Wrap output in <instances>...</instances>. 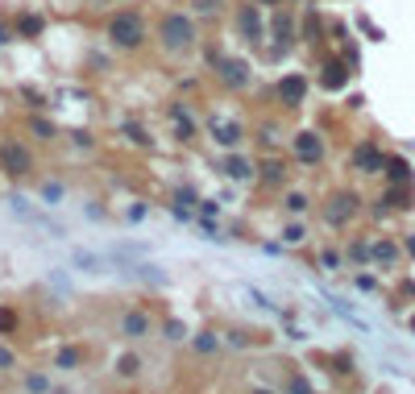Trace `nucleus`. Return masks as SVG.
Instances as JSON below:
<instances>
[{
    "label": "nucleus",
    "instance_id": "obj_1",
    "mask_svg": "<svg viewBox=\"0 0 415 394\" xmlns=\"http://www.w3.org/2000/svg\"><path fill=\"white\" fill-rule=\"evenodd\" d=\"M108 42L116 46V50H141L145 46V37H150V29H145V17L137 12V8H116L112 17H108Z\"/></svg>",
    "mask_w": 415,
    "mask_h": 394
},
{
    "label": "nucleus",
    "instance_id": "obj_2",
    "mask_svg": "<svg viewBox=\"0 0 415 394\" xmlns=\"http://www.w3.org/2000/svg\"><path fill=\"white\" fill-rule=\"evenodd\" d=\"M195 21L187 17V12H179V8H170L162 21H158V42L170 50V54H183V50H191L195 46Z\"/></svg>",
    "mask_w": 415,
    "mask_h": 394
},
{
    "label": "nucleus",
    "instance_id": "obj_3",
    "mask_svg": "<svg viewBox=\"0 0 415 394\" xmlns=\"http://www.w3.org/2000/svg\"><path fill=\"white\" fill-rule=\"evenodd\" d=\"M357 208H362V195H357V191H337V195L324 204V220H328L333 229H345V224L357 216Z\"/></svg>",
    "mask_w": 415,
    "mask_h": 394
},
{
    "label": "nucleus",
    "instance_id": "obj_4",
    "mask_svg": "<svg viewBox=\"0 0 415 394\" xmlns=\"http://www.w3.org/2000/svg\"><path fill=\"white\" fill-rule=\"evenodd\" d=\"M0 170L12 174V179H21V174L33 170V154L21 141H0Z\"/></svg>",
    "mask_w": 415,
    "mask_h": 394
},
{
    "label": "nucleus",
    "instance_id": "obj_5",
    "mask_svg": "<svg viewBox=\"0 0 415 394\" xmlns=\"http://www.w3.org/2000/svg\"><path fill=\"white\" fill-rule=\"evenodd\" d=\"M216 75H220V83L233 87V91H245V87L254 83V71H249L245 58H220V62H216Z\"/></svg>",
    "mask_w": 415,
    "mask_h": 394
},
{
    "label": "nucleus",
    "instance_id": "obj_6",
    "mask_svg": "<svg viewBox=\"0 0 415 394\" xmlns=\"http://www.w3.org/2000/svg\"><path fill=\"white\" fill-rule=\"evenodd\" d=\"M349 158H353V170H362V174H382L387 170V154L378 150V141H357Z\"/></svg>",
    "mask_w": 415,
    "mask_h": 394
},
{
    "label": "nucleus",
    "instance_id": "obj_7",
    "mask_svg": "<svg viewBox=\"0 0 415 394\" xmlns=\"http://www.w3.org/2000/svg\"><path fill=\"white\" fill-rule=\"evenodd\" d=\"M208 133H212V141L224 145V150H237L241 137H245L241 120H229V116H208Z\"/></svg>",
    "mask_w": 415,
    "mask_h": 394
},
{
    "label": "nucleus",
    "instance_id": "obj_8",
    "mask_svg": "<svg viewBox=\"0 0 415 394\" xmlns=\"http://www.w3.org/2000/svg\"><path fill=\"white\" fill-rule=\"evenodd\" d=\"M308 91H312L308 75H283V79H279V100H283L287 108H303Z\"/></svg>",
    "mask_w": 415,
    "mask_h": 394
},
{
    "label": "nucleus",
    "instance_id": "obj_9",
    "mask_svg": "<svg viewBox=\"0 0 415 394\" xmlns=\"http://www.w3.org/2000/svg\"><path fill=\"white\" fill-rule=\"evenodd\" d=\"M295 158H299V162H308V166H316V162L324 158V137H320L316 129L295 133Z\"/></svg>",
    "mask_w": 415,
    "mask_h": 394
},
{
    "label": "nucleus",
    "instance_id": "obj_10",
    "mask_svg": "<svg viewBox=\"0 0 415 394\" xmlns=\"http://www.w3.org/2000/svg\"><path fill=\"white\" fill-rule=\"evenodd\" d=\"M237 25H241V33H245L249 42H262V37H266V21H262V12H258V0L237 12Z\"/></svg>",
    "mask_w": 415,
    "mask_h": 394
},
{
    "label": "nucleus",
    "instance_id": "obj_11",
    "mask_svg": "<svg viewBox=\"0 0 415 394\" xmlns=\"http://www.w3.org/2000/svg\"><path fill=\"white\" fill-rule=\"evenodd\" d=\"M349 62H341V58H328L324 62V71H320V87H328V91H341V87H349Z\"/></svg>",
    "mask_w": 415,
    "mask_h": 394
},
{
    "label": "nucleus",
    "instance_id": "obj_12",
    "mask_svg": "<svg viewBox=\"0 0 415 394\" xmlns=\"http://www.w3.org/2000/svg\"><path fill=\"white\" fill-rule=\"evenodd\" d=\"M262 187H270V191H279V187H287V179H291V166L283 162V158H266L262 162Z\"/></svg>",
    "mask_w": 415,
    "mask_h": 394
},
{
    "label": "nucleus",
    "instance_id": "obj_13",
    "mask_svg": "<svg viewBox=\"0 0 415 394\" xmlns=\"http://www.w3.org/2000/svg\"><path fill=\"white\" fill-rule=\"evenodd\" d=\"M116 328H121L125 341H145V337H150V316H145V312H125Z\"/></svg>",
    "mask_w": 415,
    "mask_h": 394
},
{
    "label": "nucleus",
    "instance_id": "obj_14",
    "mask_svg": "<svg viewBox=\"0 0 415 394\" xmlns=\"http://www.w3.org/2000/svg\"><path fill=\"white\" fill-rule=\"evenodd\" d=\"M258 170H262V166H258L254 158H245V154H233V158L224 162V174H229V179H237V183H249V179H258Z\"/></svg>",
    "mask_w": 415,
    "mask_h": 394
},
{
    "label": "nucleus",
    "instance_id": "obj_15",
    "mask_svg": "<svg viewBox=\"0 0 415 394\" xmlns=\"http://www.w3.org/2000/svg\"><path fill=\"white\" fill-rule=\"evenodd\" d=\"M170 120H175V137L179 141H191L195 137V116L187 104H170Z\"/></svg>",
    "mask_w": 415,
    "mask_h": 394
},
{
    "label": "nucleus",
    "instance_id": "obj_16",
    "mask_svg": "<svg viewBox=\"0 0 415 394\" xmlns=\"http://www.w3.org/2000/svg\"><path fill=\"white\" fill-rule=\"evenodd\" d=\"M274 42L283 46V50H291V42H295V21H291V12H274Z\"/></svg>",
    "mask_w": 415,
    "mask_h": 394
},
{
    "label": "nucleus",
    "instance_id": "obj_17",
    "mask_svg": "<svg viewBox=\"0 0 415 394\" xmlns=\"http://www.w3.org/2000/svg\"><path fill=\"white\" fill-rule=\"evenodd\" d=\"M71 262H75L83 274H100V270H104V258H100V253H91V249H75V253H71Z\"/></svg>",
    "mask_w": 415,
    "mask_h": 394
},
{
    "label": "nucleus",
    "instance_id": "obj_18",
    "mask_svg": "<svg viewBox=\"0 0 415 394\" xmlns=\"http://www.w3.org/2000/svg\"><path fill=\"white\" fill-rule=\"evenodd\" d=\"M324 299H328V303H333V312H337V316H341V320H349V324H357V328H362V332H370V324H366V320H362V316H357V312H353V307H349V303H345V299H337V295H324Z\"/></svg>",
    "mask_w": 415,
    "mask_h": 394
},
{
    "label": "nucleus",
    "instance_id": "obj_19",
    "mask_svg": "<svg viewBox=\"0 0 415 394\" xmlns=\"http://www.w3.org/2000/svg\"><path fill=\"white\" fill-rule=\"evenodd\" d=\"M79 366H83V353H79L75 345H67V349L54 353V370H67V374H71V370H79Z\"/></svg>",
    "mask_w": 415,
    "mask_h": 394
},
{
    "label": "nucleus",
    "instance_id": "obj_20",
    "mask_svg": "<svg viewBox=\"0 0 415 394\" xmlns=\"http://www.w3.org/2000/svg\"><path fill=\"white\" fill-rule=\"evenodd\" d=\"M29 133H33L37 141H54V137H58V125L46 120V116H33V120H29Z\"/></svg>",
    "mask_w": 415,
    "mask_h": 394
},
{
    "label": "nucleus",
    "instance_id": "obj_21",
    "mask_svg": "<svg viewBox=\"0 0 415 394\" xmlns=\"http://www.w3.org/2000/svg\"><path fill=\"white\" fill-rule=\"evenodd\" d=\"M387 179H391V183H412L407 158H387Z\"/></svg>",
    "mask_w": 415,
    "mask_h": 394
},
{
    "label": "nucleus",
    "instance_id": "obj_22",
    "mask_svg": "<svg viewBox=\"0 0 415 394\" xmlns=\"http://www.w3.org/2000/svg\"><path fill=\"white\" fill-rule=\"evenodd\" d=\"M374 262L378 266H395L399 262V245L395 241H374Z\"/></svg>",
    "mask_w": 415,
    "mask_h": 394
},
{
    "label": "nucleus",
    "instance_id": "obj_23",
    "mask_svg": "<svg viewBox=\"0 0 415 394\" xmlns=\"http://www.w3.org/2000/svg\"><path fill=\"white\" fill-rule=\"evenodd\" d=\"M42 25H46V21H42L37 12H25V17L17 21V37H37V33H42Z\"/></svg>",
    "mask_w": 415,
    "mask_h": 394
},
{
    "label": "nucleus",
    "instance_id": "obj_24",
    "mask_svg": "<svg viewBox=\"0 0 415 394\" xmlns=\"http://www.w3.org/2000/svg\"><path fill=\"white\" fill-rule=\"evenodd\" d=\"M116 374H121V378H137V374H141V357H137V353H121V357H116Z\"/></svg>",
    "mask_w": 415,
    "mask_h": 394
},
{
    "label": "nucleus",
    "instance_id": "obj_25",
    "mask_svg": "<svg viewBox=\"0 0 415 394\" xmlns=\"http://www.w3.org/2000/svg\"><path fill=\"white\" fill-rule=\"evenodd\" d=\"M25 391H29V394H50V374L29 370V374H25Z\"/></svg>",
    "mask_w": 415,
    "mask_h": 394
},
{
    "label": "nucleus",
    "instance_id": "obj_26",
    "mask_svg": "<svg viewBox=\"0 0 415 394\" xmlns=\"http://www.w3.org/2000/svg\"><path fill=\"white\" fill-rule=\"evenodd\" d=\"M303 37L316 46V42H324V25H320V17L316 12H303Z\"/></svg>",
    "mask_w": 415,
    "mask_h": 394
},
{
    "label": "nucleus",
    "instance_id": "obj_27",
    "mask_svg": "<svg viewBox=\"0 0 415 394\" xmlns=\"http://www.w3.org/2000/svg\"><path fill=\"white\" fill-rule=\"evenodd\" d=\"M308 204H312V199H308L303 191H287V195H283V208H287L291 216H303V212H308Z\"/></svg>",
    "mask_w": 415,
    "mask_h": 394
},
{
    "label": "nucleus",
    "instance_id": "obj_28",
    "mask_svg": "<svg viewBox=\"0 0 415 394\" xmlns=\"http://www.w3.org/2000/svg\"><path fill=\"white\" fill-rule=\"evenodd\" d=\"M162 337H166L170 345H179V341H187L191 332H187V324H183V320H166V324H162Z\"/></svg>",
    "mask_w": 415,
    "mask_h": 394
},
{
    "label": "nucleus",
    "instance_id": "obj_29",
    "mask_svg": "<svg viewBox=\"0 0 415 394\" xmlns=\"http://www.w3.org/2000/svg\"><path fill=\"white\" fill-rule=\"evenodd\" d=\"M216 349H220V337H216V332H200V337H195V353H204V357H212Z\"/></svg>",
    "mask_w": 415,
    "mask_h": 394
},
{
    "label": "nucleus",
    "instance_id": "obj_30",
    "mask_svg": "<svg viewBox=\"0 0 415 394\" xmlns=\"http://www.w3.org/2000/svg\"><path fill=\"white\" fill-rule=\"evenodd\" d=\"M17 324H21V316H17L12 307H4V303H0V337H12V332H17Z\"/></svg>",
    "mask_w": 415,
    "mask_h": 394
},
{
    "label": "nucleus",
    "instance_id": "obj_31",
    "mask_svg": "<svg viewBox=\"0 0 415 394\" xmlns=\"http://www.w3.org/2000/svg\"><path fill=\"white\" fill-rule=\"evenodd\" d=\"M62 195H67V187L62 183H42V204H62Z\"/></svg>",
    "mask_w": 415,
    "mask_h": 394
},
{
    "label": "nucleus",
    "instance_id": "obj_32",
    "mask_svg": "<svg viewBox=\"0 0 415 394\" xmlns=\"http://www.w3.org/2000/svg\"><path fill=\"white\" fill-rule=\"evenodd\" d=\"M125 133H129V141H133V145H150V141H154V137H150L141 125H133V120H125Z\"/></svg>",
    "mask_w": 415,
    "mask_h": 394
},
{
    "label": "nucleus",
    "instance_id": "obj_33",
    "mask_svg": "<svg viewBox=\"0 0 415 394\" xmlns=\"http://www.w3.org/2000/svg\"><path fill=\"white\" fill-rule=\"evenodd\" d=\"M349 258H353V262H370V258H374V245H366V241H353V245H349Z\"/></svg>",
    "mask_w": 415,
    "mask_h": 394
},
{
    "label": "nucleus",
    "instance_id": "obj_34",
    "mask_svg": "<svg viewBox=\"0 0 415 394\" xmlns=\"http://www.w3.org/2000/svg\"><path fill=\"white\" fill-rule=\"evenodd\" d=\"M387 204H395V208H412V204H407V191H403V183L387 191Z\"/></svg>",
    "mask_w": 415,
    "mask_h": 394
},
{
    "label": "nucleus",
    "instance_id": "obj_35",
    "mask_svg": "<svg viewBox=\"0 0 415 394\" xmlns=\"http://www.w3.org/2000/svg\"><path fill=\"white\" fill-rule=\"evenodd\" d=\"M191 204H200L195 191H191V187H179V191H175V208H191Z\"/></svg>",
    "mask_w": 415,
    "mask_h": 394
},
{
    "label": "nucleus",
    "instance_id": "obj_36",
    "mask_svg": "<svg viewBox=\"0 0 415 394\" xmlns=\"http://www.w3.org/2000/svg\"><path fill=\"white\" fill-rule=\"evenodd\" d=\"M303 237H308V233H303V224H287V229H283V241H287V245H299Z\"/></svg>",
    "mask_w": 415,
    "mask_h": 394
},
{
    "label": "nucleus",
    "instance_id": "obj_37",
    "mask_svg": "<svg viewBox=\"0 0 415 394\" xmlns=\"http://www.w3.org/2000/svg\"><path fill=\"white\" fill-rule=\"evenodd\" d=\"M200 216H204V220L220 216V204H216V199H200Z\"/></svg>",
    "mask_w": 415,
    "mask_h": 394
},
{
    "label": "nucleus",
    "instance_id": "obj_38",
    "mask_svg": "<svg viewBox=\"0 0 415 394\" xmlns=\"http://www.w3.org/2000/svg\"><path fill=\"white\" fill-rule=\"evenodd\" d=\"M287 394H312V386H308V382H303V378L295 374V378L287 382Z\"/></svg>",
    "mask_w": 415,
    "mask_h": 394
},
{
    "label": "nucleus",
    "instance_id": "obj_39",
    "mask_svg": "<svg viewBox=\"0 0 415 394\" xmlns=\"http://www.w3.org/2000/svg\"><path fill=\"white\" fill-rule=\"evenodd\" d=\"M200 233H204V241H220V233H216L212 220H200Z\"/></svg>",
    "mask_w": 415,
    "mask_h": 394
},
{
    "label": "nucleus",
    "instance_id": "obj_40",
    "mask_svg": "<svg viewBox=\"0 0 415 394\" xmlns=\"http://www.w3.org/2000/svg\"><path fill=\"white\" fill-rule=\"evenodd\" d=\"M320 266H324V270H337V266H341V258H337L333 249H324V253H320Z\"/></svg>",
    "mask_w": 415,
    "mask_h": 394
},
{
    "label": "nucleus",
    "instance_id": "obj_41",
    "mask_svg": "<svg viewBox=\"0 0 415 394\" xmlns=\"http://www.w3.org/2000/svg\"><path fill=\"white\" fill-rule=\"evenodd\" d=\"M71 141H75V145H83V150H91V133H87V129H79V133H71Z\"/></svg>",
    "mask_w": 415,
    "mask_h": 394
},
{
    "label": "nucleus",
    "instance_id": "obj_42",
    "mask_svg": "<svg viewBox=\"0 0 415 394\" xmlns=\"http://www.w3.org/2000/svg\"><path fill=\"white\" fill-rule=\"evenodd\" d=\"M262 141H266V145H274V141H279V129H274V125H266V129H262Z\"/></svg>",
    "mask_w": 415,
    "mask_h": 394
},
{
    "label": "nucleus",
    "instance_id": "obj_43",
    "mask_svg": "<svg viewBox=\"0 0 415 394\" xmlns=\"http://www.w3.org/2000/svg\"><path fill=\"white\" fill-rule=\"evenodd\" d=\"M129 220H133V224L145 220V204H133V208H129Z\"/></svg>",
    "mask_w": 415,
    "mask_h": 394
},
{
    "label": "nucleus",
    "instance_id": "obj_44",
    "mask_svg": "<svg viewBox=\"0 0 415 394\" xmlns=\"http://www.w3.org/2000/svg\"><path fill=\"white\" fill-rule=\"evenodd\" d=\"M12 366H17V357L8 349H0V370H12Z\"/></svg>",
    "mask_w": 415,
    "mask_h": 394
},
{
    "label": "nucleus",
    "instance_id": "obj_45",
    "mask_svg": "<svg viewBox=\"0 0 415 394\" xmlns=\"http://www.w3.org/2000/svg\"><path fill=\"white\" fill-rule=\"evenodd\" d=\"M195 8H200V12H216V8H220V0H195Z\"/></svg>",
    "mask_w": 415,
    "mask_h": 394
},
{
    "label": "nucleus",
    "instance_id": "obj_46",
    "mask_svg": "<svg viewBox=\"0 0 415 394\" xmlns=\"http://www.w3.org/2000/svg\"><path fill=\"white\" fill-rule=\"evenodd\" d=\"M403 249H407V253H412V258H415V233H412V237H407V241H403Z\"/></svg>",
    "mask_w": 415,
    "mask_h": 394
},
{
    "label": "nucleus",
    "instance_id": "obj_47",
    "mask_svg": "<svg viewBox=\"0 0 415 394\" xmlns=\"http://www.w3.org/2000/svg\"><path fill=\"white\" fill-rule=\"evenodd\" d=\"M4 42H8V29H4V25H0V46H4Z\"/></svg>",
    "mask_w": 415,
    "mask_h": 394
},
{
    "label": "nucleus",
    "instance_id": "obj_48",
    "mask_svg": "<svg viewBox=\"0 0 415 394\" xmlns=\"http://www.w3.org/2000/svg\"><path fill=\"white\" fill-rule=\"evenodd\" d=\"M249 394H274V391H266V386H254V391H249Z\"/></svg>",
    "mask_w": 415,
    "mask_h": 394
},
{
    "label": "nucleus",
    "instance_id": "obj_49",
    "mask_svg": "<svg viewBox=\"0 0 415 394\" xmlns=\"http://www.w3.org/2000/svg\"><path fill=\"white\" fill-rule=\"evenodd\" d=\"M258 4H283V0H258Z\"/></svg>",
    "mask_w": 415,
    "mask_h": 394
},
{
    "label": "nucleus",
    "instance_id": "obj_50",
    "mask_svg": "<svg viewBox=\"0 0 415 394\" xmlns=\"http://www.w3.org/2000/svg\"><path fill=\"white\" fill-rule=\"evenodd\" d=\"M412 332H415V316H412Z\"/></svg>",
    "mask_w": 415,
    "mask_h": 394
}]
</instances>
